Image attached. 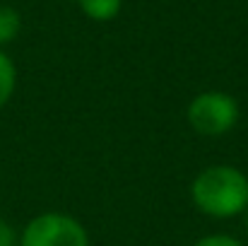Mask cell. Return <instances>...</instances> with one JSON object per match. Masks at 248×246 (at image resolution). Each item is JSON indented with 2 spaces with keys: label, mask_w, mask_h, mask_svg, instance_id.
Masks as SVG:
<instances>
[{
  "label": "cell",
  "mask_w": 248,
  "mask_h": 246,
  "mask_svg": "<svg viewBox=\"0 0 248 246\" xmlns=\"http://www.w3.org/2000/svg\"><path fill=\"white\" fill-rule=\"evenodd\" d=\"M19 246H89L82 225L63 213H44L27 222Z\"/></svg>",
  "instance_id": "3"
},
{
  "label": "cell",
  "mask_w": 248,
  "mask_h": 246,
  "mask_svg": "<svg viewBox=\"0 0 248 246\" xmlns=\"http://www.w3.org/2000/svg\"><path fill=\"white\" fill-rule=\"evenodd\" d=\"M0 246H15V230L5 220H0Z\"/></svg>",
  "instance_id": "8"
},
{
  "label": "cell",
  "mask_w": 248,
  "mask_h": 246,
  "mask_svg": "<svg viewBox=\"0 0 248 246\" xmlns=\"http://www.w3.org/2000/svg\"><path fill=\"white\" fill-rule=\"evenodd\" d=\"M193 246H244L236 237L232 234H207L202 239H198Z\"/></svg>",
  "instance_id": "7"
},
{
  "label": "cell",
  "mask_w": 248,
  "mask_h": 246,
  "mask_svg": "<svg viewBox=\"0 0 248 246\" xmlns=\"http://www.w3.org/2000/svg\"><path fill=\"white\" fill-rule=\"evenodd\" d=\"M78 5L84 17L94 22H111L113 17H118L123 0H78Z\"/></svg>",
  "instance_id": "4"
},
{
  "label": "cell",
  "mask_w": 248,
  "mask_h": 246,
  "mask_svg": "<svg viewBox=\"0 0 248 246\" xmlns=\"http://www.w3.org/2000/svg\"><path fill=\"white\" fill-rule=\"evenodd\" d=\"M15 84H17V68H15L12 58L0 49V109L10 101Z\"/></svg>",
  "instance_id": "6"
},
{
  "label": "cell",
  "mask_w": 248,
  "mask_h": 246,
  "mask_svg": "<svg viewBox=\"0 0 248 246\" xmlns=\"http://www.w3.org/2000/svg\"><path fill=\"white\" fill-rule=\"evenodd\" d=\"M19 29H22L19 12L15 7H10V5H0V49L7 46L10 41H15Z\"/></svg>",
  "instance_id": "5"
},
{
  "label": "cell",
  "mask_w": 248,
  "mask_h": 246,
  "mask_svg": "<svg viewBox=\"0 0 248 246\" xmlns=\"http://www.w3.org/2000/svg\"><path fill=\"white\" fill-rule=\"evenodd\" d=\"M190 196L195 208L210 217H236L248 208V176L232 164L207 166L193 179Z\"/></svg>",
  "instance_id": "1"
},
{
  "label": "cell",
  "mask_w": 248,
  "mask_h": 246,
  "mask_svg": "<svg viewBox=\"0 0 248 246\" xmlns=\"http://www.w3.org/2000/svg\"><path fill=\"white\" fill-rule=\"evenodd\" d=\"M239 121V104L232 94L210 89L200 92L188 104V123L195 133L207 138H219L229 133Z\"/></svg>",
  "instance_id": "2"
}]
</instances>
